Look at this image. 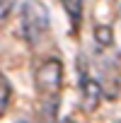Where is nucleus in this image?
I'll return each mask as SVG.
<instances>
[{
    "label": "nucleus",
    "mask_w": 121,
    "mask_h": 123,
    "mask_svg": "<svg viewBox=\"0 0 121 123\" xmlns=\"http://www.w3.org/2000/svg\"><path fill=\"white\" fill-rule=\"evenodd\" d=\"M20 24H22V36L29 46L39 43L46 31H48V12L44 7V3L39 0H27L22 5V12H20Z\"/></svg>",
    "instance_id": "1"
},
{
    "label": "nucleus",
    "mask_w": 121,
    "mask_h": 123,
    "mask_svg": "<svg viewBox=\"0 0 121 123\" xmlns=\"http://www.w3.org/2000/svg\"><path fill=\"white\" fill-rule=\"evenodd\" d=\"M36 92L46 104H56L58 101V92L63 85V65L58 58H48L36 68Z\"/></svg>",
    "instance_id": "2"
},
{
    "label": "nucleus",
    "mask_w": 121,
    "mask_h": 123,
    "mask_svg": "<svg viewBox=\"0 0 121 123\" xmlns=\"http://www.w3.org/2000/svg\"><path fill=\"white\" fill-rule=\"evenodd\" d=\"M99 101H102V87H99V82L85 77L82 80V106L87 111H94L99 106Z\"/></svg>",
    "instance_id": "3"
},
{
    "label": "nucleus",
    "mask_w": 121,
    "mask_h": 123,
    "mask_svg": "<svg viewBox=\"0 0 121 123\" xmlns=\"http://www.w3.org/2000/svg\"><path fill=\"white\" fill-rule=\"evenodd\" d=\"M60 5H63L66 15L70 17L73 29H78L80 22H82V0H60Z\"/></svg>",
    "instance_id": "4"
},
{
    "label": "nucleus",
    "mask_w": 121,
    "mask_h": 123,
    "mask_svg": "<svg viewBox=\"0 0 121 123\" xmlns=\"http://www.w3.org/2000/svg\"><path fill=\"white\" fill-rule=\"evenodd\" d=\"M10 94H12V89H10V82H7V77L0 73V118L5 116V111H7V104H10Z\"/></svg>",
    "instance_id": "5"
},
{
    "label": "nucleus",
    "mask_w": 121,
    "mask_h": 123,
    "mask_svg": "<svg viewBox=\"0 0 121 123\" xmlns=\"http://www.w3.org/2000/svg\"><path fill=\"white\" fill-rule=\"evenodd\" d=\"M94 41H97L99 46H111V43H114V31H111V27L97 24V27H94Z\"/></svg>",
    "instance_id": "6"
},
{
    "label": "nucleus",
    "mask_w": 121,
    "mask_h": 123,
    "mask_svg": "<svg viewBox=\"0 0 121 123\" xmlns=\"http://www.w3.org/2000/svg\"><path fill=\"white\" fill-rule=\"evenodd\" d=\"M15 3L17 0H0V22H5L10 17V12L15 10Z\"/></svg>",
    "instance_id": "7"
},
{
    "label": "nucleus",
    "mask_w": 121,
    "mask_h": 123,
    "mask_svg": "<svg viewBox=\"0 0 121 123\" xmlns=\"http://www.w3.org/2000/svg\"><path fill=\"white\" fill-rule=\"evenodd\" d=\"M63 123H73V121H63Z\"/></svg>",
    "instance_id": "8"
}]
</instances>
